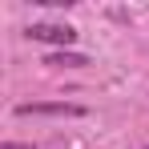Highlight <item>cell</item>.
<instances>
[{"label": "cell", "instance_id": "cell-1", "mask_svg": "<svg viewBox=\"0 0 149 149\" xmlns=\"http://www.w3.org/2000/svg\"><path fill=\"white\" fill-rule=\"evenodd\" d=\"M24 36L28 40H45V45H73L77 28H69V24H28Z\"/></svg>", "mask_w": 149, "mask_h": 149}, {"label": "cell", "instance_id": "cell-2", "mask_svg": "<svg viewBox=\"0 0 149 149\" xmlns=\"http://www.w3.org/2000/svg\"><path fill=\"white\" fill-rule=\"evenodd\" d=\"M16 113L20 117H28V113H69V117H77L81 109L77 105H16Z\"/></svg>", "mask_w": 149, "mask_h": 149}, {"label": "cell", "instance_id": "cell-3", "mask_svg": "<svg viewBox=\"0 0 149 149\" xmlns=\"http://www.w3.org/2000/svg\"><path fill=\"white\" fill-rule=\"evenodd\" d=\"M45 65H56V69H85L89 61H85L81 52H52V56L45 61Z\"/></svg>", "mask_w": 149, "mask_h": 149}, {"label": "cell", "instance_id": "cell-4", "mask_svg": "<svg viewBox=\"0 0 149 149\" xmlns=\"http://www.w3.org/2000/svg\"><path fill=\"white\" fill-rule=\"evenodd\" d=\"M0 149H32V145H16V141H4Z\"/></svg>", "mask_w": 149, "mask_h": 149}]
</instances>
